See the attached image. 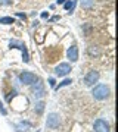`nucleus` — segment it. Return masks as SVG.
<instances>
[{"label":"nucleus","instance_id":"9b49d317","mask_svg":"<svg viewBox=\"0 0 118 132\" xmlns=\"http://www.w3.org/2000/svg\"><path fill=\"white\" fill-rule=\"evenodd\" d=\"M44 106H46V104H44V101H37V103H36V107H34L36 113L41 114L43 112H44Z\"/></svg>","mask_w":118,"mask_h":132},{"label":"nucleus","instance_id":"f3484780","mask_svg":"<svg viewBox=\"0 0 118 132\" xmlns=\"http://www.w3.org/2000/svg\"><path fill=\"white\" fill-rule=\"evenodd\" d=\"M12 3V0H0V6H8Z\"/></svg>","mask_w":118,"mask_h":132},{"label":"nucleus","instance_id":"6ab92c4d","mask_svg":"<svg viewBox=\"0 0 118 132\" xmlns=\"http://www.w3.org/2000/svg\"><path fill=\"white\" fill-rule=\"evenodd\" d=\"M0 112H2V114H6V113H8V112H6V109L3 107L2 104H0Z\"/></svg>","mask_w":118,"mask_h":132},{"label":"nucleus","instance_id":"423d86ee","mask_svg":"<svg viewBox=\"0 0 118 132\" xmlns=\"http://www.w3.org/2000/svg\"><path fill=\"white\" fill-rule=\"evenodd\" d=\"M99 72L98 71H90L87 75L84 76V84L87 85V87H93L98 81H99Z\"/></svg>","mask_w":118,"mask_h":132},{"label":"nucleus","instance_id":"6e6552de","mask_svg":"<svg viewBox=\"0 0 118 132\" xmlns=\"http://www.w3.org/2000/svg\"><path fill=\"white\" fill-rule=\"evenodd\" d=\"M70 72H71V66L68 63H61L55 68V73L58 76H66Z\"/></svg>","mask_w":118,"mask_h":132},{"label":"nucleus","instance_id":"412c9836","mask_svg":"<svg viewBox=\"0 0 118 132\" xmlns=\"http://www.w3.org/2000/svg\"><path fill=\"white\" fill-rule=\"evenodd\" d=\"M49 84H50V87H55V79L50 78V79H49Z\"/></svg>","mask_w":118,"mask_h":132},{"label":"nucleus","instance_id":"5701e85b","mask_svg":"<svg viewBox=\"0 0 118 132\" xmlns=\"http://www.w3.org/2000/svg\"><path fill=\"white\" fill-rule=\"evenodd\" d=\"M65 2H66V0H56V3H58V5H64Z\"/></svg>","mask_w":118,"mask_h":132},{"label":"nucleus","instance_id":"2eb2a0df","mask_svg":"<svg viewBox=\"0 0 118 132\" xmlns=\"http://www.w3.org/2000/svg\"><path fill=\"white\" fill-rule=\"evenodd\" d=\"M71 84H72V79H70V78H68V79H64L61 84L58 85V87H55V88H56V90H59V88H62V87H66V85H71Z\"/></svg>","mask_w":118,"mask_h":132},{"label":"nucleus","instance_id":"20e7f679","mask_svg":"<svg viewBox=\"0 0 118 132\" xmlns=\"http://www.w3.org/2000/svg\"><path fill=\"white\" fill-rule=\"evenodd\" d=\"M37 81V76L34 75L33 72H27V71H24L19 73V82L24 85H31L33 82H36Z\"/></svg>","mask_w":118,"mask_h":132},{"label":"nucleus","instance_id":"aec40b11","mask_svg":"<svg viewBox=\"0 0 118 132\" xmlns=\"http://www.w3.org/2000/svg\"><path fill=\"white\" fill-rule=\"evenodd\" d=\"M41 18H43V19L49 18V12H43V13H41Z\"/></svg>","mask_w":118,"mask_h":132},{"label":"nucleus","instance_id":"0eeeda50","mask_svg":"<svg viewBox=\"0 0 118 132\" xmlns=\"http://www.w3.org/2000/svg\"><path fill=\"white\" fill-rule=\"evenodd\" d=\"M93 129L94 132H109V123L103 119H98V120H94Z\"/></svg>","mask_w":118,"mask_h":132},{"label":"nucleus","instance_id":"f8f14e48","mask_svg":"<svg viewBox=\"0 0 118 132\" xmlns=\"http://www.w3.org/2000/svg\"><path fill=\"white\" fill-rule=\"evenodd\" d=\"M94 5V0H81V6L84 9H92Z\"/></svg>","mask_w":118,"mask_h":132},{"label":"nucleus","instance_id":"ddd939ff","mask_svg":"<svg viewBox=\"0 0 118 132\" xmlns=\"http://www.w3.org/2000/svg\"><path fill=\"white\" fill-rule=\"evenodd\" d=\"M13 22H15L13 18H10V16H5V18H0V24L10 25V24H13Z\"/></svg>","mask_w":118,"mask_h":132},{"label":"nucleus","instance_id":"39448f33","mask_svg":"<svg viewBox=\"0 0 118 132\" xmlns=\"http://www.w3.org/2000/svg\"><path fill=\"white\" fill-rule=\"evenodd\" d=\"M59 125H61V119H59V114L50 113L49 116H47L46 126L49 128V129H56V128H59Z\"/></svg>","mask_w":118,"mask_h":132},{"label":"nucleus","instance_id":"4468645a","mask_svg":"<svg viewBox=\"0 0 118 132\" xmlns=\"http://www.w3.org/2000/svg\"><path fill=\"white\" fill-rule=\"evenodd\" d=\"M64 6H65V9L66 10H74V6H75V0H72V2H65L64 3Z\"/></svg>","mask_w":118,"mask_h":132},{"label":"nucleus","instance_id":"1a4fd4ad","mask_svg":"<svg viewBox=\"0 0 118 132\" xmlns=\"http://www.w3.org/2000/svg\"><path fill=\"white\" fill-rule=\"evenodd\" d=\"M66 56H68V59H70L71 62L78 60V48H77V46H71V47L66 50Z\"/></svg>","mask_w":118,"mask_h":132},{"label":"nucleus","instance_id":"4be33fe9","mask_svg":"<svg viewBox=\"0 0 118 132\" xmlns=\"http://www.w3.org/2000/svg\"><path fill=\"white\" fill-rule=\"evenodd\" d=\"M13 97H15V93H10V95H8V101H10Z\"/></svg>","mask_w":118,"mask_h":132},{"label":"nucleus","instance_id":"9d476101","mask_svg":"<svg viewBox=\"0 0 118 132\" xmlns=\"http://www.w3.org/2000/svg\"><path fill=\"white\" fill-rule=\"evenodd\" d=\"M100 48L99 47H96V46H92V47H89L87 48V54L89 56H92V57H98V56H100Z\"/></svg>","mask_w":118,"mask_h":132},{"label":"nucleus","instance_id":"7ed1b4c3","mask_svg":"<svg viewBox=\"0 0 118 132\" xmlns=\"http://www.w3.org/2000/svg\"><path fill=\"white\" fill-rule=\"evenodd\" d=\"M10 48H19L21 52H22V56H24V62L25 63H28L30 62V54H28V50H27V47H25V44L21 41H18V40H12V41L9 43Z\"/></svg>","mask_w":118,"mask_h":132},{"label":"nucleus","instance_id":"a211bd4d","mask_svg":"<svg viewBox=\"0 0 118 132\" xmlns=\"http://www.w3.org/2000/svg\"><path fill=\"white\" fill-rule=\"evenodd\" d=\"M16 16H18V18H21V19H24V21L27 19V16H25L24 13H21V12H16Z\"/></svg>","mask_w":118,"mask_h":132},{"label":"nucleus","instance_id":"dca6fc26","mask_svg":"<svg viewBox=\"0 0 118 132\" xmlns=\"http://www.w3.org/2000/svg\"><path fill=\"white\" fill-rule=\"evenodd\" d=\"M30 126H31L30 123H19V125H18V129H19V131H27L25 128H30Z\"/></svg>","mask_w":118,"mask_h":132},{"label":"nucleus","instance_id":"f03ea898","mask_svg":"<svg viewBox=\"0 0 118 132\" xmlns=\"http://www.w3.org/2000/svg\"><path fill=\"white\" fill-rule=\"evenodd\" d=\"M31 93L36 98H43L46 91H44V84H43L40 79H37V82H33L31 84Z\"/></svg>","mask_w":118,"mask_h":132},{"label":"nucleus","instance_id":"f257e3e1","mask_svg":"<svg viewBox=\"0 0 118 132\" xmlns=\"http://www.w3.org/2000/svg\"><path fill=\"white\" fill-rule=\"evenodd\" d=\"M92 95H93L96 100H105V98H108V97H109V88H108V85L98 84L93 88V91H92Z\"/></svg>","mask_w":118,"mask_h":132}]
</instances>
